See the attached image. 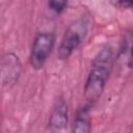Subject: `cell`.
Masks as SVG:
<instances>
[{"label":"cell","instance_id":"1","mask_svg":"<svg viewBox=\"0 0 133 133\" xmlns=\"http://www.w3.org/2000/svg\"><path fill=\"white\" fill-rule=\"evenodd\" d=\"M114 63L115 55L112 47L108 44L103 45L92 58L85 80L83 95L87 104L91 105L102 97Z\"/></svg>","mask_w":133,"mask_h":133},{"label":"cell","instance_id":"2","mask_svg":"<svg viewBox=\"0 0 133 133\" xmlns=\"http://www.w3.org/2000/svg\"><path fill=\"white\" fill-rule=\"evenodd\" d=\"M89 22L85 17L74 21L66 28L57 50V56L60 60L69 59L84 41L88 32Z\"/></svg>","mask_w":133,"mask_h":133},{"label":"cell","instance_id":"3","mask_svg":"<svg viewBox=\"0 0 133 133\" xmlns=\"http://www.w3.org/2000/svg\"><path fill=\"white\" fill-rule=\"evenodd\" d=\"M56 42V35L53 31H39L35 34L29 54V62L33 70L39 71L46 64L50 57Z\"/></svg>","mask_w":133,"mask_h":133},{"label":"cell","instance_id":"4","mask_svg":"<svg viewBox=\"0 0 133 133\" xmlns=\"http://www.w3.org/2000/svg\"><path fill=\"white\" fill-rule=\"evenodd\" d=\"M69 123V107L62 96L58 97L49 114L46 133H66Z\"/></svg>","mask_w":133,"mask_h":133},{"label":"cell","instance_id":"5","mask_svg":"<svg viewBox=\"0 0 133 133\" xmlns=\"http://www.w3.org/2000/svg\"><path fill=\"white\" fill-rule=\"evenodd\" d=\"M22 73V63L19 56L12 52L4 53L1 57L0 74L3 87L11 88L20 79Z\"/></svg>","mask_w":133,"mask_h":133},{"label":"cell","instance_id":"6","mask_svg":"<svg viewBox=\"0 0 133 133\" xmlns=\"http://www.w3.org/2000/svg\"><path fill=\"white\" fill-rule=\"evenodd\" d=\"M115 63L122 75H127L133 70V30L126 29L122 34Z\"/></svg>","mask_w":133,"mask_h":133},{"label":"cell","instance_id":"7","mask_svg":"<svg viewBox=\"0 0 133 133\" xmlns=\"http://www.w3.org/2000/svg\"><path fill=\"white\" fill-rule=\"evenodd\" d=\"M90 131H91L90 105L85 104L77 109L72 125V133H90Z\"/></svg>","mask_w":133,"mask_h":133},{"label":"cell","instance_id":"8","mask_svg":"<svg viewBox=\"0 0 133 133\" xmlns=\"http://www.w3.org/2000/svg\"><path fill=\"white\" fill-rule=\"evenodd\" d=\"M48 7L54 11L55 14H62L66 7H68V2L66 1H57V0H52L48 2Z\"/></svg>","mask_w":133,"mask_h":133},{"label":"cell","instance_id":"9","mask_svg":"<svg viewBox=\"0 0 133 133\" xmlns=\"http://www.w3.org/2000/svg\"><path fill=\"white\" fill-rule=\"evenodd\" d=\"M115 7L118 8H126V9H130L131 11H133V1H115V2H111Z\"/></svg>","mask_w":133,"mask_h":133}]
</instances>
